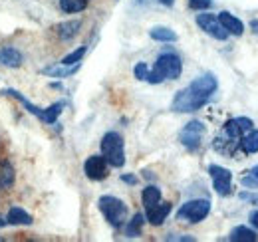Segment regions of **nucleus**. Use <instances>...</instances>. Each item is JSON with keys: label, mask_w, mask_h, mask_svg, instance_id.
I'll return each instance as SVG.
<instances>
[{"label": "nucleus", "mask_w": 258, "mask_h": 242, "mask_svg": "<svg viewBox=\"0 0 258 242\" xmlns=\"http://www.w3.org/2000/svg\"><path fill=\"white\" fill-rule=\"evenodd\" d=\"M0 240H2V238H0Z\"/></svg>", "instance_id": "c9c22d12"}, {"label": "nucleus", "mask_w": 258, "mask_h": 242, "mask_svg": "<svg viewBox=\"0 0 258 242\" xmlns=\"http://www.w3.org/2000/svg\"><path fill=\"white\" fill-rule=\"evenodd\" d=\"M80 70V64H74V66H66V68H60V66H54V68H46L44 74L46 76H52V78H68L72 74H76Z\"/></svg>", "instance_id": "5701e85b"}, {"label": "nucleus", "mask_w": 258, "mask_h": 242, "mask_svg": "<svg viewBox=\"0 0 258 242\" xmlns=\"http://www.w3.org/2000/svg\"><path fill=\"white\" fill-rule=\"evenodd\" d=\"M133 74H135V78H137V80H145V78H147V74H149V68H147V64L139 62V64L135 66Z\"/></svg>", "instance_id": "cd10ccee"}, {"label": "nucleus", "mask_w": 258, "mask_h": 242, "mask_svg": "<svg viewBox=\"0 0 258 242\" xmlns=\"http://www.w3.org/2000/svg\"><path fill=\"white\" fill-rule=\"evenodd\" d=\"M121 181L129 183V185H135V183H137V179H135L133 175H123V177H121Z\"/></svg>", "instance_id": "c756f323"}, {"label": "nucleus", "mask_w": 258, "mask_h": 242, "mask_svg": "<svg viewBox=\"0 0 258 242\" xmlns=\"http://www.w3.org/2000/svg\"><path fill=\"white\" fill-rule=\"evenodd\" d=\"M86 6H88V0H60V8L68 14L82 12Z\"/></svg>", "instance_id": "393cba45"}, {"label": "nucleus", "mask_w": 258, "mask_h": 242, "mask_svg": "<svg viewBox=\"0 0 258 242\" xmlns=\"http://www.w3.org/2000/svg\"><path fill=\"white\" fill-rule=\"evenodd\" d=\"M181 72H183V62H181V58L177 54H173V52H165V54H161L157 58L153 70L147 74L145 80L149 84H161L165 80H177L181 76Z\"/></svg>", "instance_id": "f257e3e1"}, {"label": "nucleus", "mask_w": 258, "mask_h": 242, "mask_svg": "<svg viewBox=\"0 0 258 242\" xmlns=\"http://www.w3.org/2000/svg\"><path fill=\"white\" fill-rule=\"evenodd\" d=\"M62 107H64V103L62 101H58V103H54V105H50L48 109H44V113H42V117L40 119L44 121V123H56V119H58V115L62 113Z\"/></svg>", "instance_id": "b1692460"}, {"label": "nucleus", "mask_w": 258, "mask_h": 242, "mask_svg": "<svg viewBox=\"0 0 258 242\" xmlns=\"http://www.w3.org/2000/svg\"><path fill=\"white\" fill-rule=\"evenodd\" d=\"M0 64H4L8 68H18V66H22V54L16 48L4 46V48H0Z\"/></svg>", "instance_id": "4468645a"}, {"label": "nucleus", "mask_w": 258, "mask_h": 242, "mask_svg": "<svg viewBox=\"0 0 258 242\" xmlns=\"http://www.w3.org/2000/svg\"><path fill=\"white\" fill-rule=\"evenodd\" d=\"M4 224H6V218H2V216H0V226H4Z\"/></svg>", "instance_id": "f704fd0d"}, {"label": "nucleus", "mask_w": 258, "mask_h": 242, "mask_svg": "<svg viewBox=\"0 0 258 242\" xmlns=\"http://www.w3.org/2000/svg\"><path fill=\"white\" fill-rule=\"evenodd\" d=\"M169 240H195L193 236H169Z\"/></svg>", "instance_id": "7c9ffc66"}, {"label": "nucleus", "mask_w": 258, "mask_h": 242, "mask_svg": "<svg viewBox=\"0 0 258 242\" xmlns=\"http://www.w3.org/2000/svg\"><path fill=\"white\" fill-rule=\"evenodd\" d=\"M211 212V203L207 199H195V201H187L179 212L177 218L179 220H187V222H201L203 218H207V214Z\"/></svg>", "instance_id": "20e7f679"}, {"label": "nucleus", "mask_w": 258, "mask_h": 242, "mask_svg": "<svg viewBox=\"0 0 258 242\" xmlns=\"http://www.w3.org/2000/svg\"><path fill=\"white\" fill-rule=\"evenodd\" d=\"M84 171L88 175V179L92 181H101L107 177V161L103 155H92L88 157V161L84 163Z\"/></svg>", "instance_id": "9d476101"}, {"label": "nucleus", "mask_w": 258, "mask_h": 242, "mask_svg": "<svg viewBox=\"0 0 258 242\" xmlns=\"http://www.w3.org/2000/svg\"><path fill=\"white\" fill-rule=\"evenodd\" d=\"M149 36L157 42H175L177 40V34L171 30V28H165V26H155L149 30Z\"/></svg>", "instance_id": "4be33fe9"}, {"label": "nucleus", "mask_w": 258, "mask_h": 242, "mask_svg": "<svg viewBox=\"0 0 258 242\" xmlns=\"http://www.w3.org/2000/svg\"><path fill=\"white\" fill-rule=\"evenodd\" d=\"M209 175H211V179H213V185H215L217 195H221V197L230 195L232 173H230L228 169L221 167V165H211V167H209Z\"/></svg>", "instance_id": "1a4fd4ad"}, {"label": "nucleus", "mask_w": 258, "mask_h": 242, "mask_svg": "<svg viewBox=\"0 0 258 242\" xmlns=\"http://www.w3.org/2000/svg\"><path fill=\"white\" fill-rule=\"evenodd\" d=\"M169 212H171V203H157L155 207H151V209H147V220L153 224V226H161L163 222H165V218L169 216Z\"/></svg>", "instance_id": "f8f14e48"}, {"label": "nucleus", "mask_w": 258, "mask_h": 242, "mask_svg": "<svg viewBox=\"0 0 258 242\" xmlns=\"http://www.w3.org/2000/svg\"><path fill=\"white\" fill-rule=\"evenodd\" d=\"M99 147H101V155L105 157L107 165L123 167V163H125V149H123V139H121L119 133H115V131L105 133L101 137Z\"/></svg>", "instance_id": "f03ea898"}, {"label": "nucleus", "mask_w": 258, "mask_h": 242, "mask_svg": "<svg viewBox=\"0 0 258 242\" xmlns=\"http://www.w3.org/2000/svg\"><path fill=\"white\" fill-rule=\"evenodd\" d=\"M159 2H161V4H165V6H171L175 0H159Z\"/></svg>", "instance_id": "473e14b6"}, {"label": "nucleus", "mask_w": 258, "mask_h": 242, "mask_svg": "<svg viewBox=\"0 0 258 242\" xmlns=\"http://www.w3.org/2000/svg\"><path fill=\"white\" fill-rule=\"evenodd\" d=\"M250 26L254 28V32H258V20H252V22H250Z\"/></svg>", "instance_id": "72a5a7b5"}, {"label": "nucleus", "mask_w": 258, "mask_h": 242, "mask_svg": "<svg viewBox=\"0 0 258 242\" xmlns=\"http://www.w3.org/2000/svg\"><path fill=\"white\" fill-rule=\"evenodd\" d=\"M6 222L8 224H32V216L26 211H22L20 207H12L6 214Z\"/></svg>", "instance_id": "a211bd4d"}, {"label": "nucleus", "mask_w": 258, "mask_h": 242, "mask_svg": "<svg viewBox=\"0 0 258 242\" xmlns=\"http://www.w3.org/2000/svg\"><path fill=\"white\" fill-rule=\"evenodd\" d=\"M217 78L213 76V74H205V76H199L195 82H191V90L195 91V93H199L201 97H205V99H209L215 91H217Z\"/></svg>", "instance_id": "9b49d317"}, {"label": "nucleus", "mask_w": 258, "mask_h": 242, "mask_svg": "<svg viewBox=\"0 0 258 242\" xmlns=\"http://www.w3.org/2000/svg\"><path fill=\"white\" fill-rule=\"evenodd\" d=\"M143 224H145V216H143L141 212H137V214H135V216L127 222V226H125V236H129V238L139 236V234H141Z\"/></svg>", "instance_id": "412c9836"}, {"label": "nucleus", "mask_w": 258, "mask_h": 242, "mask_svg": "<svg viewBox=\"0 0 258 242\" xmlns=\"http://www.w3.org/2000/svg\"><path fill=\"white\" fill-rule=\"evenodd\" d=\"M99 211L103 212V216L107 218V222L111 226H117V228L125 222V216H127V207L117 197H101Z\"/></svg>", "instance_id": "7ed1b4c3"}, {"label": "nucleus", "mask_w": 258, "mask_h": 242, "mask_svg": "<svg viewBox=\"0 0 258 242\" xmlns=\"http://www.w3.org/2000/svg\"><path fill=\"white\" fill-rule=\"evenodd\" d=\"M141 201H143L145 211H147V209L155 207L157 203H161V191H159L157 187L149 185V187H145V189H143V193H141Z\"/></svg>", "instance_id": "f3484780"}, {"label": "nucleus", "mask_w": 258, "mask_h": 242, "mask_svg": "<svg viewBox=\"0 0 258 242\" xmlns=\"http://www.w3.org/2000/svg\"><path fill=\"white\" fill-rule=\"evenodd\" d=\"M16 179V173L8 161H0V191H8Z\"/></svg>", "instance_id": "2eb2a0df"}, {"label": "nucleus", "mask_w": 258, "mask_h": 242, "mask_svg": "<svg viewBox=\"0 0 258 242\" xmlns=\"http://www.w3.org/2000/svg\"><path fill=\"white\" fill-rule=\"evenodd\" d=\"M203 133H205V125H203L201 121H191V123H187V125L181 129L179 141H181L189 151H195V149L201 145Z\"/></svg>", "instance_id": "0eeeda50"}, {"label": "nucleus", "mask_w": 258, "mask_h": 242, "mask_svg": "<svg viewBox=\"0 0 258 242\" xmlns=\"http://www.w3.org/2000/svg\"><path fill=\"white\" fill-rule=\"evenodd\" d=\"M197 24L201 30H205L209 36L217 38V40H226L230 34L225 30V26L221 24L219 16L215 14H209V12H203V14H197Z\"/></svg>", "instance_id": "423d86ee"}, {"label": "nucleus", "mask_w": 258, "mask_h": 242, "mask_svg": "<svg viewBox=\"0 0 258 242\" xmlns=\"http://www.w3.org/2000/svg\"><path fill=\"white\" fill-rule=\"evenodd\" d=\"M240 149L244 153H258V131L256 129H250L248 133L242 135L240 139Z\"/></svg>", "instance_id": "aec40b11"}, {"label": "nucleus", "mask_w": 258, "mask_h": 242, "mask_svg": "<svg viewBox=\"0 0 258 242\" xmlns=\"http://www.w3.org/2000/svg\"><path fill=\"white\" fill-rule=\"evenodd\" d=\"M80 26H82L80 20H68V22H62V24L56 28V34H58L60 40H72V38L80 32Z\"/></svg>", "instance_id": "dca6fc26"}, {"label": "nucleus", "mask_w": 258, "mask_h": 242, "mask_svg": "<svg viewBox=\"0 0 258 242\" xmlns=\"http://www.w3.org/2000/svg\"><path fill=\"white\" fill-rule=\"evenodd\" d=\"M250 220H252V224L258 228V211L256 212H252V216H250Z\"/></svg>", "instance_id": "2f4dec72"}, {"label": "nucleus", "mask_w": 258, "mask_h": 242, "mask_svg": "<svg viewBox=\"0 0 258 242\" xmlns=\"http://www.w3.org/2000/svg\"><path fill=\"white\" fill-rule=\"evenodd\" d=\"M219 20H221V24L225 26V30L228 32V34L242 36V32H244V24H242L238 18H234L230 12H221V14H219Z\"/></svg>", "instance_id": "ddd939ff"}, {"label": "nucleus", "mask_w": 258, "mask_h": 242, "mask_svg": "<svg viewBox=\"0 0 258 242\" xmlns=\"http://www.w3.org/2000/svg\"><path fill=\"white\" fill-rule=\"evenodd\" d=\"M228 238L232 242H254V240H258V234L254 230H250L248 226H236V228L230 232Z\"/></svg>", "instance_id": "6ab92c4d"}, {"label": "nucleus", "mask_w": 258, "mask_h": 242, "mask_svg": "<svg viewBox=\"0 0 258 242\" xmlns=\"http://www.w3.org/2000/svg\"><path fill=\"white\" fill-rule=\"evenodd\" d=\"M244 189H258V165H254L250 171H246V175L240 179Z\"/></svg>", "instance_id": "a878e982"}, {"label": "nucleus", "mask_w": 258, "mask_h": 242, "mask_svg": "<svg viewBox=\"0 0 258 242\" xmlns=\"http://www.w3.org/2000/svg\"><path fill=\"white\" fill-rule=\"evenodd\" d=\"M211 4H213V0H189V6L193 8V10H207V8H211Z\"/></svg>", "instance_id": "c85d7f7f"}, {"label": "nucleus", "mask_w": 258, "mask_h": 242, "mask_svg": "<svg viewBox=\"0 0 258 242\" xmlns=\"http://www.w3.org/2000/svg\"><path fill=\"white\" fill-rule=\"evenodd\" d=\"M252 119H248V117H236V119H228L225 123V127H223V135L228 137L230 141H234V143H238L240 145V139H242V135L244 133H248L250 129H252Z\"/></svg>", "instance_id": "6e6552de"}, {"label": "nucleus", "mask_w": 258, "mask_h": 242, "mask_svg": "<svg viewBox=\"0 0 258 242\" xmlns=\"http://www.w3.org/2000/svg\"><path fill=\"white\" fill-rule=\"evenodd\" d=\"M84 54H86V46H82V48H78L76 52H72V54H68L64 60L60 62L62 66H74V64H78V62L84 58Z\"/></svg>", "instance_id": "bb28decb"}, {"label": "nucleus", "mask_w": 258, "mask_h": 242, "mask_svg": "<svg viewBox=\"0 0 258 242\" xmlns=\"http://www.w3.org/2000/svg\"><path fill=\"white\" fill-rule=\"evenodd\" d=\"M207 101H209V99L201 97V95L195 93L191 88H185V90H181L175 95V99H173V109L179 111V113H191V111L201 109Z\"/></svg>", "instance_id": "39448f33"}]
</instances>
